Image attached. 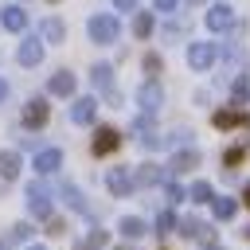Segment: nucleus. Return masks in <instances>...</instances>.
Returning a JSON list of instances; mask_svg holds the SVG:
<instances>
[{
  "instance_id": "nucleus-1",
  "label": "nucleus",
  "mask_w": 250,
  "mask_h": 250,
  "mask_svg": "<svg viewBox=\"0 0 250 250\" xmlns=\"http://www.w3.org/2000/svg\"><path fill=\"white\" fill-rule=\"evenodd\" d=\"M86 31H90V39H94V43H113V39H117V31H121V23H117V16L98 12V16H90Z\"/></svg>"
},
{
  "instance_id": "nucleus-2",
  "label": "nucleus",
  "mask_w": 250,
  "mask_h": 250,
  "mask_svg": "<svg viewBox=\"0 0 250 250\" xmlns=\"http://www.w3.org/2000/svg\"><path fill=\"white\" fill-rule=\"evenodd\" d=\"M117 145H121V133H117L113 125H98V129H94V141H90V152H94V156H109Z\"/></svg>"
},
{
  "instance_id": "nucleus-3",
  "label": "nucleus",
  "mask_w": 250,
  "mask_h": 250,
  "mask_svg": "<svg viewBox=\"0 0 250 250\" xmlns=\"http://www.w3.org/2000/svg\"><path fill=\"white\" fill-rule=\"evenodd\" d=\"M27 211L35 219H51V191L43 184H27Z\"/></svg>"
},
{
  "instance_id": "nucleus-4",
  "label": "nucleus",
  "mask_w": 250,
  "mask_h": 250,
  "mask_svg": "<svg viewBox=\"0 0 250 250\" xmlns=\"http://www.w3.org/2000/svg\"><path fill=\"white\" fill-rule=\"evenodd\" d=\"M16 62H20V66H39V62H43V39H39V35H27V39L20 43V51H16Z\"/></svg>"
},
{
  "instance_id": "nucleus-5",
  "label": "nucleus",
  "mask_w": 250,
  "mask_h": 250,
  "mask_svg": "<svg viewBox=\"0 0 250 250\" xmlns=\"http://www.w3.org/2000/svg\"><path fill=\"white\" fill-rule=\"evenodd\" d=\"M137 102H141V113H145V117H152V113L164 105V90H160L156 82H145V86L137 90Z\"/></svg>"
},
{
  "instance_id": "nucleus-6",
  "label": "nucleus",
  "mask_w": 250,
  "mask_h": 250,
  "mask_svg": "<svg viewBox=\"0 0 250 250\" xmlns=\"http://www.w3.org/2000/svg\"><path fill=\"white\" fill-rule=\"evenodd\" d=\"M203 20H207V31H230L234 27V12L227 4H211Z\"/></svg>"
},
{
  "instance_id": "nucleus-7",
  "label": "nucleus",
  "mask_w": 250,
  "mask_h": 250,
  "mask_svg": "<svg viewBox=\"0 0 250 250\" xmlns=\"http://www.w3.org/2000/svg\"><path fill=\"white\" fill-rule=\"evenodd\" d=\"M47 113H51L47 98H31V102L23 105V125H27V129H43V125H47Z\"/></svg>"
},
{
  "instance_id": "nucleus-8",
  "label": "nucleus",
  "mask_w": 250,
  "mask_h": 250,
  "mask_svg": "<svg viewBox=\"0 0 250 250\" xmlns=\"http://www.w3.org/2000/svg\"><path fill=\"white\" fill-rule=\"evenodd\" d=\"M0 27H4V31H23V27H27V12H23L20 4L0 8Z\"/></svg>"
},
{
  "instance_id": "nucleus-9",
  "label": "nucleus",
  "mask_w": 250,
  "mask_h": 250,
  "mask_svg": "<svg viewBox=\"0 0 250 250\" xmlns=\"http://www.w3.org/2000/svg\"><path fill=\"white\" fill-rule=\"evenodd\" d=\"M105 188H109L113 195H129V191H133V176H129V168H109V172H105Z\"/></svg>"
},
{
  "instance_id": "nucleus-10",
  "label": "nucleus",
  "mask_w": 250,
  "mask_h": 250,
  "mask_svg": "<svg viewBox=\"0 0 250 250\" xmlns=\"http://www.w3.org/2000/svg\"><path fill=\"white\" fill-rule=\"evenodd\" d=\"M188 62H191L195 70H207V66L215 62V47H211V43H191V47H188Z\"/></svg>"
},
{
  "instance_id": "nucleus-11",
  "label": "nucleus",
  "mask_w": 250,
  "mask_h": 250,
  "mask_svg": "<svg viewBox=\"0 0 250 250\" xmlns=\"http://www.w3.org/2000/svg\"><path fill=\"white\" fill-rule=\"evenodd\" d=\"M94 113H98V98H78V102L70 105V121H74V125H90Z\"/></svg>"
},
{
  "instance_id": "nucleus-12",
  "label": "nucleus",
  "mask_w": 250,
  "mask_h": 250,
  "mask_svg": "<svg viewBox=\"0 0 250 250\" xmlns=\"http://www.w3.org/2000/svg\"><path fill=\"white\" fill-rule=\"evenodd\" d=\"M59 164H62V152H59V148H39V152H35V172H39V176L59 172Z\"/></svg>"
},
{
  "instance_id": "nucleus-13",
  "label": "nucleus",
  "mask_w": 250,
  "mask_h": 250,
  "mask_svg": "<svg viewBox=\"0 0 250 250\" xmlns=\"http://www.w3.org/2000/svg\"><path fill=\"white\" fill-rule=\"evenodd\" d=\"M74 86H78V82H74V74H70V70L51 74V82H47V90H51L55 98H70V94H74Z\"/></svg>"
},
{
  "instance_id": "nucleus-14",
  "label": "nucleus",
  "mask_w": 250,
  "mask_h": 250,
  "mask_svg": "<svg viewBox=\"0 0 250 250\" xmlns=\"http://www.w3.org/2000/svg\"><path fill=\"white\" fill-rule=\"evenodd\" d=\"M195 164H199V152H195V148H184V152L172 156V164H168L164 176H180V172H188V168H195Z\"/></svg>"
},
{
  "instance_id": "nucleus-15",
  "label": "nucleus",
  "mask_w": 250,
  "mask_h": 250,
  "mask_svg": "<svg viewBox=\"0 0 250 250\" xmlns=\"http://www.w3.org/2000/svg\"><path fill=\"white\" fill-rule=\"evenodd\" d=\"M164 180V172L156 168V164H141L137 172H133V188H152V184H160Z\"/></svg>"
},
{
  "instance_id": "nucleus-16",
  "label": "nucleus",
  "mask_w": 250,
  "mask_h": 250,
  "mask_svg": "<svg viewBox=\"0 0 250 250\" xmlns=\"http://www.w3.org/2000/svg\"><path fill=\"white\" fill-rule=\"evenodd\" d=\"M90 82H94L102 94H109V90H113V66H109V62H98V66L90 70Z\"/></svg>"
},
{
  "instance_id": "nucleus-17",
  "label": "nucleus",
  "mask_w": 250,
  "mask_h": 250,
  "mask_svg": "<svg viewBox=\"0 0 250 250\" xmlns=\"http://www.w3.org/2000/svg\"><path fill=\"white\" fill-rule=\"evenodd\" d=\"M0 176L4 180H16L20 176V152L16 148H0Z\"/></svg>"
},
{
  "instance_id": "nucleus-18",
  "label": "nucleus",
  "mask_w": 250,
  "mask_h": 250,
  "mask_svg": "<svg viewBox=\"0 0 250 250\" xmlns=\"http://www.w3.org/2000/svg\"><path fill=\"white\" fill-rule=\"evenodd\" d=\"M43 43H62L66 39V27H62V20H55V16H47L43 20V35H39Z\"/></svg>"
},
{
  "instance_id": "nucleus-19",
  "label": "nucleus",
  "mask_w": 250,
  "mask_h": 250,
  "mask_svg": "<svg viewBox=\"0 0 250 250\" xmlns=\"http://www.w3.org/2000/svg\"><path fill=\"white\" fill-rule=\"evenodd\" d=\"M117 230H121L125 238H141V234H145V219H137V215H125V219L117 223Z\"/></svg>"
},
{
  "instance_id": "nucleus-20",
  "label": "nucleus",
  "mask_w": 250,
  "mask_h": 250,
  "mask_svg": "<svg viewBox=\"0 0 250 250\" xmlns=\"http://www.w3.org/2000/svg\"><path fill=\"white\" fill-rule=\"evenodd\" d=\"M211 121H215V129H230V125H242L246 117H242L238 109H219V113H215Z\"/></svg>"
},
{
  "instance_id": "nucleus-21",
  "label": "nucleus",
  "mask_w": 250,
  "mask_h": 250,
  "mask_svg": "<svg viewBox=\"0 0 250 250\" xmlns=\"http://www.w3.org/2000/svg\"><path fill=\"white\" fill-rule=\"evenodd\" d=\"M188 199H195V203H211V199H215V191H211V184H207V180H195V184L188 188Z\"/></svg>"
},
{
  "instance_id": "nucleus-22",
  "label": "nucleus",
  "mask_w": 250,
  "mask_h": 250,
  "mask_svg": "<svg viewBox=\"0 0 250 250\" xmlns=\"http://www.w3.org/2000/svg\"><path fill=\"white\" fill-rule=\"evenodd\" d=\"M133 35H137V39H148V35H152V16H148V12H137V16H133Z\"/></svg>"
},
{
  "instance_id": "nucleus-23",
  "label": "nucleus",
  "mask_w": 250,
  "mask_h": 250,
  "mask_svg": "<svg viewBox=\"0 0 250 250\" xmlns=\"http://www.w3.org/2000/svg\"><path fill=\"white\" fill-rule=\"evenodd\" d=\"M184 234H188V238H207V242L215 238V234H211V227H203L199 219H184Z\"/></svg>"
},
{
  "instance_id": "nucleus-24",
  "label": "nucleus",
  "mask_w": 250,
  "mask_h": 250,
  "mask_svg": "<svg viewBox=\"0 0 250 250\" xmlns=\"http://www.w3.org/2000/svg\"><path fill=\"white\" fill-rule=\"evenodd\" d=\"M62 199H66V203H70L74 211H86V195H82V191H78L74 184H62Z\"/></svg>"
},
{
  "instance_id": "nucleus-25",
  "label": "nucleus",
  "mask_w": 250,
  "mask_h": 250,
  "mask_svg": "<svg viewBox=\"0 0 250 250\" xmlns=\"http://www.w3.org/2000/svg\"><path fill=\"white\" fill-rule=\"evenodd\" d=\"M211 211H215V219H230V215H234V199L215 195V199H211Z\"/></svg>"
},
{
  "instance_id": "nucleus-26",
  "label": "nucleus",
  "mask_w": 250,
  "mask_h": 250,
  "mask_svg": "<svg viewBox=\"0 0 250 250\" xmlns=\"http://www.w3.org/2000/svg\"><path fill=\"white\" fill-rule=\"evenodd\" d=\"M105 242H109V234H105V230H90V234L78 242V250H102Z\"/></svg>"
},
{
  "instance_id": "nucleus-27",
  "label": "nucleus",
  "mask_w": 250,
  "mask_h": 250,
  "mask_svg": "<svg viewBox=\"0 0 250 250\" xmlns=\"http://www.w3.org/2000/svg\"><path fill=\"white\" fill-rule=\"evenodd\" d=\"M8 238H12V242H27V238H31V223H16V227L8 230Z\"/></svg>"
},
{
  "instance_id": "nucleus-28",
  "label": "nucleus",
  "mask_w": 250,
  "mask_h": 250,
  "mask_svg": "<svg viewBox=\"0 0 250 250\" xmlns=\"http://www.w3.org/2000/svg\"><path fill=\"white\" fill-rule=\"evenodd\" d=\"M172 227H176V215H172V211H160V219H156V230H160V234H172Z\"/></svg>"
},
{
  "instance_id": "nucleus-29",
  "label": "nucleus",
  "mask_w": 250,
  "mask_h": 250,
  "mask_svg": "<svg viewBox=\"0 0 250 250\" xmlns=\"http://www.w3.org/2000/svg\"><path fill=\"white\" fill-rule=\"evenodd\" d=\"M145 70H148V82H156V74H160V55H145Z\"/></svg>"
},
{
  "instance_id": "nucleus-30",
  "label": "nucleus",
  "mask_w": 250,
  "mask_h": 250,
  "mask_svg": "<svg viewBox=\"0 0 250 250\" xmlns=\"http://www.w3.org/2000/svg\"><path fill=\"white\" fill-rule=\"evenodd\" d=\"M223 160L234 168V164H242V160H246V148H227V156H223Z\"/></svg>"
},
{
  "instance_id": "nucleus-31",
  "label": "nucleus",
  "mask_w": 250,
  "mask_h": 250,
  "mask_svg": "<svg viewBox=\"0 0 250 250\" xmlns=\"http://www.w3.org/2000/svg\"><path fill=\"white\" fill-rule=\"evenodd\" d=\"M184 195H188V191H184V188H180V184H168V203H180V199H184Z\"/></svg>"
},
{
  "instance_id": "nucleus-32",
  "label": "nucleus",
  "mask_w": 250,
  "mask_h": 250,
  "mask_svg": "<svg viewBox=\"0 0 250 250\" xmlns=\"http://www.w3.org/2000/svg\"><path fill=\"white\" fill-rule=\"evenodd\" d=\"M66 227H62V219H47V234H62Z\"/></svg>"
},
{
  "instance_id": "nucleus-33",
  "label": "nucleus",
  "mask_w": 250,
  "mask_h": 250,
  "mask_svg": "<svg viewBox=\"0 0 250 250\" xmlns=\"http://www.w3.org/2000/svg\"><path fill=\"white\" fill-rule=\"evenodd\" d=\"M117 12H137V0H113Z\"/></svg>"
},
{
  "instance_id": "nucleus-34",
  "label": "nucleus",
  "mask_w": 250,
  "mask_h": 250,
  "mask_svg": "<svg viewBox=\"0 0 250 250\" xmlns=\"http://www.w3.org/2000/svg\"><path fill=\"white\" fill-rule=\"evenodd\" d=\"M152 4H156V12H176L180 0H152Z\"/></svg>"
},
{
  "instance_id": "nucleus-35",
  "label": "nucleus",
  "mask_w": 250,
  "mask_h": 250,
  "mask_svg": "<svg viewBox=\"0 0 250 250\" xmlns=\"http://www.w3.org/2000/svg\"><path fill=\"white\" fill-rule=\"evenodd\" d=\"M4 98H8V82L0 78V102H4Z\"/></svg>"
},
{
  "instance_id": "nucleus-36",
  "label": "nucleus",
  "mask_w": 250,
  "mask_h": 250,
  "mask_svg": "<svg viewBox=\"0 0 250 250\" xmlns=\"http://www.w3.org/2000/svg\"><path fill=\"white\" fill-rule=\"evenodd\" d=\"M242 203H246V207H250V188H246V191H242Z\"/></svg>"
},
{
  "instance_id": "nucleus-37",
  "label": "nucleus",
  "mask_w": 250,
  "mask_h": 250,
  "mask_svg": "<svg viewBox=\"0 0 250 250\" xmlns=\"http://www.w3.org/2000/svg\"><path fill=\"white\" fill-rule=\"evenodd\" d=\"M27 250H47V246H27Z\"/></svg>"
},
{
  "instance_id": "nucleus-38",
  "label": "nucleus",
  "mask_w": 250,
  "mask_h": 250,
  "mask_svg": "<svg viewBox=\"0 0 250 250\" xmlns=\"http://www.w3.org/2000/svg\"><path fill=\"white\" fill-rule=\"evenodd\" d=\"M188 4H203V0H188Z\"/></svg>"
},
{
  "instance_id": "nucleus-39",
  "label": "nucleus",
  "mask_w": 250,
  "mask_h": 250,
  "mask_svg": "<svg viewBox=\"0 0 250 250\" xmlns=\"http://www.w3.org/2000/svg\"><path fill=\"white\" fill-rule=\"evenodd\" d=\"M117 250H129V246H117Z\"/></svg>"
},
{
  "instance_id": "nucleus-40",
  "label": "nucleus",
  "mask_w": 250,
  "mask_h": 250,
  "mask_svg": "<svg viewBox=\"0 0 250 250\" xmlns=\"http://www.w3.org/2000/svg\"><path fill=\"white\" fill-rule=\"evenodd\" d=\"M207 250H219V246H207Z\"/></svg>"
},
{
  "instance_id": "nucleus-41",
  "label": "nucleus",
  "mask_w": 250,
  "mask_h": 250,
  "mask_svg": "<svg viewBox=\"0 0 250 250\" xmlns=\"http://www.w3.org/2000/svg\"><path fill=\"white\" fill-rule=\"evenodd\" d=\"M0 250H4V242H0Z\"/></svg>"
}]
</instances>
